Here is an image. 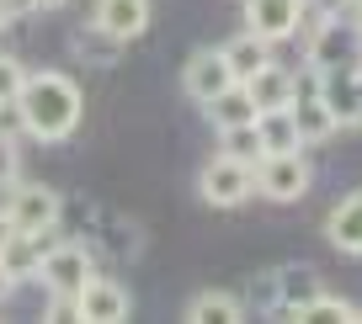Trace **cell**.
Instances as JSON below:
<instances>
[{"mask_svg": "<svg viewBox=\"0 0 362 324\" xmlns=\"http://www.w3.org/2000/svg\"><path fill=\"white\" fill-rule=\"evenodd\" d=\"M16 107H22V133L27 138H37V144H64V138L80 128L86 96H80V85L69 75H59V69H37V75H27Z\"/></svg>", "mask_w": 362, "mask_h": 324, "instance_id": "6da1fadb", "label": "cell"}, {"mask_svg": "<svg viewBox=\"0 0 362 324\" xmlns=\"http://www.w3.org/2000/svg\"><path fill=\"white\" fill-rule=\"evenodd\" d=\"M304 64L315 69H362V22L346 16H320L304 37Z\"/></svg>", "mask_w": 362, "mask_h": 324, "instance_id": "7a4b0ae2", "label": "cell"}, {"mask_svg": "<svg viewBox=\"0 0 362 324\" xmlns=\"http://www.w3.org/2000/svg\"><path fill=\"white\" fill-rule=\"evenodd\" d=\"M197 197H203L208 208H240V202H250L256 197V165H245V160L218 149V155L197 170Z\"/></svg>", "mask_w": 362, "mask_h": 324, "instance_id": "3957f363", "label": "cell"}, {"mask_svg": "<svg viewBox=\"0 0 362 324\" xmlns=\"http://www.w3.org/2000/svg\"><path fill=\"white\" fill-rule=\"evenodd\" d=\"M309 181H315V170H309L304 149H293V155H267L256 165V197H267V202H298L309 191Z\"/></svg>", "mask_w": 362, "mask_h": 324, "instance_id": "277c9868", "label": "cell"}, {"mask_svg": "<svg viewBox=\"0 0 362 324\" xmlns=\"http://www.w3.org/2000/svg\"><path fill=\"white\" fill-rule=\"evenodd\" d=\"M224 85H235V69H229L224 48H197V54L181 64V96L197 101V107H208Z\"/></svg>", "mask_w": 362, "mask_h": 324, "instance_id": "5b68a950", "label": "cell"}, {"mask_svg": "<svg viewBox=\"0 0 362 324\" xmlns=\"http://www.w3.org/2000/svg\"><path fill=\"white\" fill-rule=\"evenodd\" d=\"M90 277H96V266H90V250L80 245V239H69V245L59 239L43 256V266H37V282H43L48 292H80Z\"/></svg>", "mask_w": 362, "mask_h": 324, "instance_id": "8992f818", "label": "cell"}, {"mask_svg": "<svg viewBox=\"0 0 362 324\" xmlns=\"http://www.w3.org/2000/svg\"><path fill=\"white\" fill-rule=\"evenodd\" d=\"M6 212H11L16 234H37V229H54L64 208H59V191H54V186H43V181H27V186L11 191Z\"/></svg>", "mask_w": 362, "mask_h": 324, "instance_id": "52a82bcc", "label": "cell"}, {"mask_svg": "<svg viewBox=\"0 0 362 324\" xmlns=\"http://www.w3.org/2000/svg\"><path fill=\"white\" fill-rule=\"evenodd\" d=\"M245 27L267 43H288L304 32V0H245Z\"/></svg>", "mask_w": 362, "mask_h": 324, "instance_id": "ba28073f", "label": "cell"}, {"mask_svg": "<svg viewBox=\"0 0 362 324\" xmlns=\"http://www.w3.org/2000/svg\"><path fill=\"white\" fill-rule=\"evenodd\" d=\"M75 303H80V324H117L134 308V298H128V287L117 277H90L75 292Z\"/></svg>", "mask_w": 362, "mask_h": 324, "instance_id": "9c48e42d", "label": "cell"}, {"mask_svg": "<svg viewBox=\"0 0 362 324\" xmlns=\"http://www.w3.org/2000/svg\"><path fill=\"white\" fill-rule=\"evenodd\" d=\"M320 96H325L341 128H362V69H325Z\"/></svg>", "mask_w": 362, "mask_h": 324, "instance_id": "30bf717a", "label": "cell"}, {"mask_svg": "<svg viewBox=\"0 0 362 324\" xmlns=\"http://www.w3.org/2000/svg\"><path fill=\"white\" fill-rule=\"evenodd\" d=\"M325 292V282L315 277L309 266H293V271H283L277 277V303H272V313L277 319H304V308Z\"/></svg>", "mask_w": 362, "mask_h": 324, "instance_id": "8fae6325", "label": "cell"}, {"mask_svg": "<svg viewBox=\"0 0 362 324\" xmlns=\"http://www.w3.org/2000/svg\"><path fill=\"white\" fill-rule=\"evenodd\" d=\"M325 239L341 250V256H362V191H346V197L330 208Z\"/></svg>", "mask_w": 362, "mask_h": 324, "instance_id": "7c38bea8", "label": "cell"}, {"mask_svg": "<svg viewBox=\"0 0 362 324\" xmlns=\"http://www.w3.org/2000/svg\"><path fill=\"white\" fill-rule=\"evenodd\" d=\"M90 22H102L107 32H117L123 43H134V37L149 27V0H96Z\"/></svg>", "mask_w": 362, "mask_h": 324, "instance_id": "4fadbf2b", "label": "cell"}, {"mask_svg": "<svg viewBox=\"0 0 362 324\" xmlns=\"http://www.w3.org/2000/svg\"><path fill=\"white\" fill-rule=\"evenodd\" d=\"M203 112H208V123H214L218 133H224V128L256 123V117H261V107H256V101H250V90H245V85H240V80H235V85H224V90H218L214 101H208Z\"/></svg>", "mask_w": 362, "mask_h": 324, "instance_id": "5bb4252c", "label": "cell"}, {"mask_svg": "<svg viewBox=\"0 0 362 324\" xmlns=\"http://www.w3.org/2000/svg\"><path fill=\"white\" fill-rule=\"evenodd\" d=\"M224 59H229V69H235V80L245 85L250 75H261V69L272 64V43H267L261 32H250V27H245V32H235V37L224 43Z\"/></svg>", "mask_w": 362, "mask_h": 324, "instance_id": "9a60e30c", "label": "cell"}, {"mask_svg": "<svg viewBox=\"0 0 362 324\" xmlns=\"http://www.w3.org/2000/svg\"><path fill=\"white\" fill-rule=\"evenodd\" d=\"M69 48H75V59H80V64L107 69V64H117V54H123V37H117V32H107L102 22H86L75 37H69Z\"/></svg>", "mask_w": 362, "mask_h": 324, "instance_id": "2e32d148", "label": "cell"}, {"mask_svg": "<svg viewBox=\"0 0 362 324\" xmlns=\"http://www.w3.org/2000/svg\"><path fill=\"white\" fill-rule=\"evenodd\" d=\"M245 90H250V101H256L261 112H272V107H293V69H283L277 59H272L261 75L245 80Z\"/></svg>", "mask_w": 362, "mask_h": 324, "instance_id": "e0dca14e", "label": "cell"}, {"mask_svg": "<svg viewBox=\"0 0 362 324\" xmlns=\"http://www.w3.org/2000/svg\"><path fill=\"white\" fill-rule=\"evenodd\" d=\"M293 123H298V133H304V149L309 144H325L330 133H341V123H336V112L325 107V96H293Z\"/></svg>", "mask_w": 362, "mask_h": 324, "instance_id": "ac0fdd59", "label": "cell"}, {"mask_svg": "<svg viewBox=\"0 0 362 324\" xmlns=\"http://www.w3.org/2000/svg\"><path fill=\"white\" fill-rule=\"evenodd\" d=\"M256 128H261L267 155H293V149H304V133H298V123H293V107H272V112H261Z\"/></svg>", "mask_w": 362, "mask_h": 324, "instance_id": "d6986e66", "label": "cell"}, {"mask_svg": "<svg viewBox=\"0 0 362 324\" xmlns=\"http://www.w3.org/2000/svg\"><path fill=\"white\" fill-rule=\"evenodd\" d=\"M54 245H59V239H54V229H37V234H16L11 245H6V256H0V260H6V266H11L16 277H27V271L37 277V266H43V256H48Z\"/></svg>", "mask_w": 362, "mask_h": 324, "instance_id": "ffe728a7", "label": "cell"}, {"mask_svg": "<svg viewBox=\"0 0 362 324\" xmlns=\"http://www.w3.org/2000/svg\"><path fill=\"white\" fill-rule=\"evenodd\" d=\"M187 319H197V324H235V319H245V303H240L235 292L208 287V292H197V298L187 303Z\"/></svg>", "mask_w": 362, "mask_h": 324, "instance_id": "44dd1931", "label": "cell"}, {"mask_svg": "<svg viewBox=\"0 0 362 324\" xmlns=\"http://www.w3.org/2000/svg\"><path fill=\"white\" fill-rule=\"evenodd\" d=\"M218 149L235 160H245V165H261L267 160V144H261V128L256 123H240V128H224L218 133Z\"/></svg>", "mask_w": 362, "mask_h": 324, "instance_id": "7402d4cb", "label": "cell"}, {"mask_svg": "<svg viewBox=\"0 0 362 324\" xmlns=\"http://www.w3.org/2000/svg\"><path fill=\"white\" fill-rule=\"evenodd\" d=\"M22 85H27V69H22V59L0 54V107H11V101L22 96Z\"/></svg>", "mask_w": 362, "mask_h": 324, "instance_id": "603a6c76", "label": "cell"}, {"mask_svg": "<svg viewBox=\"0 0 362 324\" xmlns=\"http://www.w3.org/2000/svg\"><path fill=\"white\" fill-rule=\"evenodd\" d=\"M304 319H341V324H351V319H362L351 303H341V298H330V292H320L315 303L304 308Z\"/></svg>", "mask_w": 362, "mask_h": 324, "instance_id": "cb8c5ba5", "label": "cell"}, {"mask_svg": "<svg viewBox=\"0 0 362 324\" xmlns=\"http://www.w3.org/2000/svg\"><path fill=\"white\" fill-rule=\"evenodd\" d=\"M16 170H22V149H16V133H0V186H16Z\"/></svg>", "mask_w": 362, "mask_h": 324, "instance_id": "d4e9b609", "label": "cell"}, {"mask_svg": "<svg viewBox=\"0 0 362 324\" xmlns=\"http://www.w3.org/2000/svg\"><path fill=\"white\" fill-rule=\"evenodd\" d=\"M16 282H22V277H16V271L6 266V260H0V303H6V298L16 292Z\"/></svg>", "mask_w": 362, "mask_h": 324, "instance_id": "484cf974", "label": "cell"}, {"mask_svg": "<svg viewBox=\"0 0 362 324\" xmlns=\"http://www.w3.org/2000/svg\"><path fill=\"white\" fill-rule=\"evenodd\" d=\"M11 239H16V224H11V212L0 208V256H6V245H11Z\"/></svg>", "mask_w": 362, "mask_h": 324, "instance_id": "4316f807", "label": "cell"}, {"mask_svg": "<svg viewBox=\"0 0 362 324\" xmlns=\"http://www.w3.org/2000/svg\"><path fill=\"white\" fill-rule=\"evenodd\" d=\"M11 16H16V11H11V0H0V32L11 27Z\"/></svg>", "mask_w": 362, "mask_h": 324, "instance_id": "83f0119b", "label": "cell"}, {"mask_svg": "<svg viewBox=\"0 0 362 324\" xmlns=\"http://www.w3.org/2000/svg\"><path fill=\"white\" fill-rule=\"evenodd\" d=\"M37 11H59V6H64V0H33Z\"/></svg>", "mask_w": 362, "mask_h": 324, "instance_id": "f1b7e54d", "label": "cell"}, {"mask_svg": "<svg viewBox=\"0 0 362 324\" xmlns=\"http://www.w3.org/2000/svg\"><path fill=\"white\" fill-rule=\"evenodd\" d=\"M346 6H357V11H362V0H346Z\"/></svg>", "mask_w": 362, "mask_h": 324, "instance_id": "f546056e", "label": "cell"}, {"mask_svg": "<svg viewBox=\"0 0 362 324\" xmlns=\"http://www.w3.org/2000/svg\"><path fill=\"white\" fill-rule=\"evenodd\" d=\"M304 6H315V0H304Z\"/></svg>", "mask_w": 362, "mask_h": 324, "instance_id": "4dcf8cb0", "label": "cell"}]
</instances>
